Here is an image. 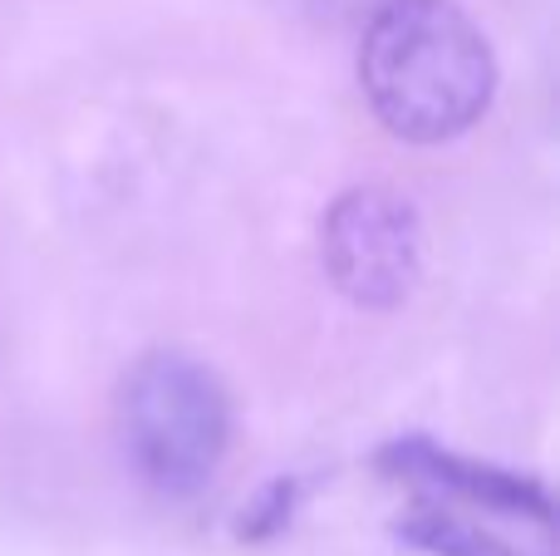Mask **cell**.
<instances>
[{"instance_id":"obj_1","label":"cell","mask_w":560,"mask_h":556,"mask_svg":"<svg viewBox=\"0 0 560 556\" xmlns=\"http://www.w3.org/2000/svg\"><path fill=\"white\" fill-rule=\"evenodd\" d=\"M359 84L388 134L443 143L487 114L497 59L457 0H384L359 45Z\"/></svg>"},{"instance_id":"obj_2","label":"cell","mask_w":560,"mask_h":556,"mask_svg":"<svg viewBox=\"0 0 560 556\" xmlns=\"http://www.w3.org/2000/svg\"><path fill=\"white\" fill-rule=\"evenodd\" d=\"M124 439L133 468L167 498L207 488L232 439V404L202 360L153 350L124 380Z\"/></svg>"},{"instance_id":"obj_3","label":"cell","mask_w":560,"mask_h":556,"mask_svg":"<svg viewBox=\"0 0 560 556\" xmlns=\"http://www.w3.org/2000/svg\"><path fill=\"white\" fill-rule=\"evenodd\" d=\"M319 256L345 301L394 311L423 276V222L394 187H349L325 212Z\"/></svg>"},{"instance_id":"obj_4","label":"cell","mask_w":560,"mask_h":556,"mask_svg":"<svg viewBox=\"0 0 560 556\" xmlns=\"http://www.w3.org/2000/svg\"><path fill=\"white\" fill-rule=\"evenodd\" d=\"M384 468L404 473L413 483H428V488L447 493V498H463L467 508H482V512H502V518H526L536 528L551 522V502L536 483L512 478V473H497L482 468V463H463V459H447L438 453L433 443L423 439H404L384 453Z\"/></svg>"},{"instance_id":"obj_5","label":"cell","mask_w":560,"mask_h":556,"mask_svg":"<svg viewBox=\"0 0 560 556\" xmlns=\"http://www.w3.org/2000/svg\"><path fill=\"white\" fill-rule=\"evenodd\" d=\"M404 537L433 556H526V552H516L512 542L497 537V532H487L482 522L463 518V512H453V508H438V502L408 512Z\"/></svg>"},{"instance_id":"obj_6","label":"cell","mask_w":560,"mask_h":556,"mask_svg":"<svg viewBox=\"0 0 560 556\" xmlns=\"http://www.w3.org/2000/svg\"><path fill=\"white\" fill-rule=\"evenodd\" d=\"M290 498H295V483H276V488L261 498V508H252V512H246V522H242V537L261 542V537H271V532L285 528V522H290Z\"/></svg>"}]
</instances>
